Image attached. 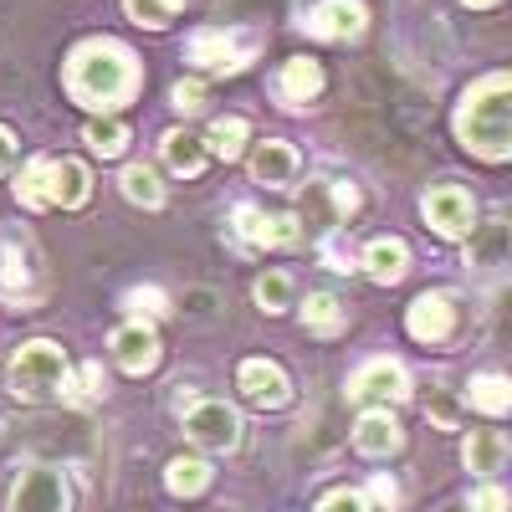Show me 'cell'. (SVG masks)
I'll list each match as a JSON object with an SVG mask.
<instances>
[{
  "instance_id": "obj_1",
  "label": "cell",
  "mask_w": 512,
  "mask_h": 512,
  "mask_svg": "<svg viewBox=\"0 0 512 512\" xmlns=\"http://www.w3.org/2000/svg\"><path fill=\"white\" fill-rule=\"evenodd\" d=\"M67 93L93 108L108 113L118 103H128L139 93V57L123 47V41H82V47L67 57Z\"/></svg>"
},
{
  "instance_id": "obj_2",
  "label": "cell",
  "mask_w": 512,
  "mask_h": 512,
  "mask_svg": "<svg viewBox=\"0 0 512 512\" xmlns=\"http://www.w3.org/2000/svg\"><path fill=\"white\" fill-rule=\"evenodd\" d=\"M456 139L477 159L502 164L512 154V82L502 72L482 77L456 108Z\"/></svg>"
},
{
  "instance_id": "obj_3",
  "label": "cell",
  "mask_w": 512,
  "mask_h": 512,
  "mask_svg": "<svg viewBox=\"0 0 512 512\" xmlns=\"http://www.w3.org/2000/svg\"><path fill=\"white\" fill-rule=\"evenodd\" d=\"M67 354L52 344V338H31V344H21L16 349V359H11V390H16V400H52L62 384H67Z\"/></svg>"
},
{
  "instance_id": "obj_4",
  "label": "cell",
  "mask_w": 512,
  "mask_h": 512,
  "mask_svg": "<svg viewBox=\"0 0 512 512\" xmlns=\"http://www.w3.org/2000/svg\"><path fill=\"white\" fill-rule=\"evenodd\" d=\"M349 400L354 405H400V400H410V374H405V364L400 359H369L354 379H349Z\"/></svg>"
},
{
  "instance_id": "obj_5",
  "label": "cell",
  "mask_w": 512,
  "mask_h": 512,
  "mask_svg": "<svg viewBox=\"0 0 512 512\" xmlns=\"http://www.w3.org/2000/svg\"><path fill=\"white\" fill-rule=\"evenodd\" d=\"M11 512H72V492L57 466H31L11 492Z\"/></svg>"
},
{
  "instance_id": "obj_6",
  "label": "cell",
  "mask_w": 512,
  "mask_h": 512,
  "mask_svg": "<svg viewBox=\"0 0 512 512\" xmlns=\"http://www.w3.org/2000/svg\"><path fill=\"white\" fill-rule=\"evenodd\" d=\"M185 436L195 446H205V451H231L241 441V420H236V410L226 400H200L185 415Z\"/></svg>"
},
{
  "instance_id": "obj_7",
  "label": "cell",
  "mask_w": 512,
  "mask_h": 512,
  "mask_svg": "<svg viewBox=\"0 0 512 512\" xmlns=\"http://www.w3.org/2000/svg\"><path fill=\"white\" fill-rule=\"evenodd\" d=\"M0 297L6 303H36L41 297V272H36V251L26 246V241H6L0 246Z\"/></svg>"
},
{
  "instance_id": "obj_8",
  "label": "cell",
  "mask_w": 512,
  "mask_h": 512,
  "mask_svg": "<svg viewBox=\"0 0 512 512\" xmlns=\"http://www.w3.org/2000/svg\"><path fill=\"white\" fill-rule=\"evenodd\" d=\"M420 210H425V221L436 226V236H446V241H461L466 231H472V221H477V205H472V195H466L461 185H436Z\"/></svg>"
},
{
  "instance_id": "obj_9",
  "label": "cell",
  "mask_w": 512,
  "mask_h": 512,
  "mask_svg": "<svg viewBox=\"0 0 512 512\" xmlns=\"http://www.w3.org/2000/svg\"><path fill=\"white\" fill-rule=\"evenodd\" d=\"M303 26L318 41H359L369 26V11H364V0H323V6L308 11Z\"/></svg>"
},
{
  "instance_id": "obj_10",
  "label": "cell",
  "mask_w": 512,
  "mask_h": 512,
  "mask_svg": "<svg viewBox=\"0 0 512 512\" xmlns=\"http://www.w3.org/2000/svg\"><path fill=\"white\" fill-rule=\"evenodd\" d=\"M236 390H241V400L256 405V410H277V405L292 400L287 374H282L277 364H267V359H246V364L236 369Z\"/></svg>"
},
{
  "instance_id": "obj_11",
  "label": "cell",
  "mask_w": 512,
  "mask_h": 512,
  "mask_svg": "<svg viewBox=\"0 0 512 512\" xmlns=\"http://www.w3.org/2000/svg\"><path fill=\"white\" fill-rule=\"evenodd\" d=\"M108 349H113V359H118L128 374H149V369L159 364V333H154L144 318H134V323L113 328Z\"/></svg>"
},
{
  "instance_id": "obj_12",
  "label": "cell",
  "mask_w": 512,
  "mask_h": 512,
  "mask_svg": "<svg viewBox=\"0 0 512 512\" xmlns=\"http://www.w3.org/2000/svg\"><path fill=\"white\" fill-rule=\"evenodd\" d=\"M236 236L251 251H267V246H292L303 231H297L292 216H262L256 205H236Z\"/></svg>"
},
{
  "instance_id": "obj_13",
  "label": "cell",
  "mask_w": 512,
  "mask_h": 512,
  "mask_svg": "<svg viewBox=\"0 0 512 512\" xmlns=\"http://www.w3.org/2000/svg\"><path fill=\"white\" fill-rule=\"evenodd\" d=\"M410 338H420V344H446L451 328H456V303L446 292H425L410 303V318H405Z\"/></svg>"
},
{
  "instance_id": "obj_14",
  "label": "cell",
  "mask_w": 512,
  "mask_h": 512,
  "mask_svg": "<svg viewBox=\"0 0 512 512\" xmlns=\"http://www.w3.org/2000/svg\"><path fill=\"white\" fill-rule=\"evenodd\" d=\"M190 62H200L205 72H236V67H246V47L226 31H195L190 36Z\"/></svg>"
},
{
  "instance_id": "obj_15",
  "label": "cell",
  "mask_w": 512,
  "mask_h": 512,
  "mask_svg": "<svg viewBox=\"0 0 512 512\" xmlns=\"http://www.w3.org/2000/svg\"><path fill=\"white\" fill-rule=\"evenodd\" d=\"M93 180H88V164L77 159H52L47 164V205H62V210H77L88 200Z\"/></svg>"
},
{
  "instance_id": "obj_16",
  "label": "cell",
  "mask_w": 512,
  "mask_h": 512,
  "mask_svg": "<svg viewBox=\"0 0 512 512\" xmlns=\"http://www.w3.org/2000/svg\"><path fill=\"white\" fill-rule=\"evenodd\" d=\"M292 175H297V154H292V144H282V139H262V144L251 149V180H256V185L282 190V185H292Z\"/></svg>"
},
{
  "instance_id": "obj_17",
  "label": "cell",
  "mask_w": 512,
  "mask_h": 512,
  "mask_svg": "<svg viewBox=\"0 0 512 512\" xmlns=\"http://www.w3.org/2000/svg\"><path fill=\"white\" fill-rule=\"evenodd\" d=\"M400 425H395V415L390 410H369L359 425H354V446L364 451V456H395L400 451Z\"/></svg>"
},
{
  "instance_id": "obj_18",
  "label": "cell",
  "mask_w": 512,
  "mask_h": 512,
  "mask_svg": "<svg viewBox=\"0 0 512 512\" xmlns=\"http://www.w3.org/2000/svg\"><path fill=\"white\" fill-rule=\"evenodd\" d=\"M318 88H323V72H318V62H308V57H292V62H282L277 98H282L287 108H303L308 98H318Z\"/></svg>"
},
{
  "instance_id": "obj_19",
  "label": "cell",
  "mask_w": 512,
  "mask_h": 512,
  "mask_svg": "<svg viewBox=\"0 0 512 512\" xmlns=\"http://www.w3.org/2000/svg\"><path fill=\"white\" fill-rule=\"evenodd\" d=\"M405 267H410V251H405L400 236H379V241H369V251H364V272H369L374 282L395 287V282L405 277Z\"/></svg>"
},
{
  "instance_id": "obj_20",
  "label": "cell",
  "mask_w": 512,
  "mask_h": 512,
  "mask_svg": "<svg viewBox=\"0 0 512 512\" xmlns=\"http://www.w3.org/2000/svg\"><path fill=\"white\" fill-rule=\"evenodd\" d=\"M461 461H466V472H477V477L502 472V461H507V441H502V431H472V441L461 446Z\"/></svg>"
},
{
  "instance_id": "obj_21",
  "label": "cell",
  "mask_w": 512,
  "mask_h": 512,
  "mask_svg": "<svg viewBox=\"0 0 512 512\" xmlns=\"http://www.w3.org/2000/svg\"><path fill=\"white\" fill-rule=\"evenodd\" d=\"M205 144L195 139V134H185V128H175V134H164V164L169 169H175V175H200V169H205Z\"/></svg>"
},
{
  "instance_id": "obj_22",
  "label": "cell",
  "mask_w": 512,
  "mask_h": 512,
  "mask_svg": "<svg viewBox=\"0 0 512 512\" xmlns=\"http://www.w3.org/2000/svg\"><path fill=\"white\" fill-rule=\"evenodd\" d=\"M164 487L175 497H195V492L210 487V466L200 456H175V461H169V472H164Z\"/></svg>"
},
{
  "instance_id": "obj_23",
  "label": "cell",
  "mask_w": 512,
  "mask_h": 512,
  "mask_svg": "<svg viewBox=\"0 0 512 512\" xmlns=\"http://www.w3.org/2000/svg\"><path fill=\"white\" fill-rule=\"evenodd\" d=\"M246 134H251L246 118H216L200 144H205V154H216V159H236V154L246 149Z\"/></svg>"
},
{
  "instance_id": "obj_24",
  "label": "cell",
  "mask_w": 512,
  "mask_h": 512,
  "mask_svg": "<svg viewBox=\"0 0 512 512\" xmlns=\"http://www.w3.org/2000/svg\"><path fill=\"white\" fill-rule=\"evenodd\" d=\"M466 400H472L482 415H507V405H512V384H507L502 374H482V379H472Z\"/></svg>"
},
{
  "instance_id": "obj_25",
  "label": "cell",
  "mask_w": 512,
  "mask_h": 512,
  "mask_svg": "<svg viewBox=\"0 0 512 512\" xmlns=\"http://www.w3.org/2000/svg\"><path fill=\"white\" fill-rule=\"evenodd\" d=\"M123 195L128 200H134V205H164V185H159V175H154V169L149 164H128L123 169Z\"/></svg>"
},
{
  "instance_id": "obj_26",
  "label": "cell",
  "mask_w": 512,
  "mask_h": 512,
  "mask_svg": "<svg viewBox=\"0 0 512 512\" xmlns=\"http://www.w3.org/2000/svg\"><path fill=\"white\" fill-rule=\"evenodd\" d=\"M303 323L313 333H338V328H344V303H338L333 292H313L308 308H303Z\"/></svg>"
},
{
  "instance_id": "obj_27",
  "label": "cell",
  "mask_w": 512,
  "mask_h": 512,
  "mask_svg": "<svg viewBox=\"0 0 512 512\" xmlns=\"http://www.w3.org/2000/svg\"><path fill=\"white\" fill-rule=\"evenodd\" d=\"M47 164L52 159H31L21 169V185H16V200L31 205V210H47Z\"/></svg>"
},
{
  "instance_id": "obj_28",
  "label": "cell",
  "mask_w": 512,
  "mask_h": 512,
  "mask_svg": "<svg viewBox=\"0 0 512 512\" xmlns=\"http://www.w3.org/2000/svg\"><path fill=\"white\" fill-rule=\"evenodd\" d=\"M180 6H185V0H123V11L134 16L139 26H149V31H164L169 16H175Z\"/></svg>"
},
{
  "instance_id": "obj_29",
  "label": "cell",
  "mask_w": 512,
  "mask_h": 512,
  "mask_svg": "<svg viewBox=\"0 0 512 512\" xmlns=\"http://www.w3.org/2000/svg\"><path fill=\"white\" fill-rule=\"evenodd\" d=\"M88 144H93V154L113 159V154H123V144H128V128H123L118 118H93V123H88Z\"/></svg>"
},
{
  "instance_id": "obj_30",
  "label": "cell",
  "mask_w": 512,
  "mask_h": 512,
  "mask_svg": "<svg viewBox=\"0 0 512 512\" xmlns=\"http://www.w3.org/2000/svg\"><path fill=\"white\" fill-rule=\"evenodd\" d=\"M256 303H262L267 313H282L292 303V282L287 272H267V277H256Z\"/></svg>"
},
{
  "instance_id": "obj_31",
  "label": "cell",
  "mask_w": 512,
  "mask_h": 512,
  "mask_svg": "<svg viewBox=\"0 0 512 512\" xmlns=\"http://www.w3.org/2000/svg\"><path fill=\"white\" fill-rule=\"evenodd\" d=\"M123 303L134 308L139 318H164V313H169V297H164L159 287H134V292L123 297Z\"/></svg>"
},
{
  "instance_id": "obj_32",
  "label": "cell",
  "mask_w": 512,
  "mask_h": 512,
  "mask_svg": "<svg viewBox=\"0 0 512 512\" xmlns=\"http://www.w3.org/2000/svg\"><path fill=\"white\" fill-rule=\"evenodd\" d=\"M318 512H369V502H364V492H354V487H338V492H328V497L318 502Z\"/></svg>"
},
{
  "instance_id": "obj_33",
  "label": "cell",
  "mask_w": 512,
  "mask_h": 512,
  "mask_svg": "<svg viewBox=\"0 0 512 512\" xmlns=\"http://www.w3.org/2000/svg\"><path fill=\"white\" fill-rule=\"evenodd\" d=\"M180 113H200L205 108V82H175V93H169Z\"/></svg>"
},
{
  "instance_id": "obj_34",
  "label": "cell",
  "mask_w": 512,
  "mask_h": 512,
  "mask_svg": "<svg viewBox=\"0 0 512 512\" xmlns=\"http://www.w3.org/2000/svg\"><path fill=\"white\" fill-rule=\"evenodd\" d=\"M472 512H507V492L502 487H477V497H472Z\"/></svg>"
},
{
  "instance_id": "obj_35",
  "label": "cell",
  "mask_w": 512,
  "mask_h": 512,
  "mask_svg": "<svg viewBox=\"0 0 512 512\" xmlns=\"http://www.w3.org/2000/svg\"><path fill=\"white\" fill-rule=\"evenodd\" d=\"M374 502H379L384 512H395V507H400V487H395L390 477H374Z\"/></svg>"
},
{
  "instance_id": "obj_36",
  "label": "cell",
  "mask_w": 512,
  "mask_h": 512,
  "mask_svg": "<svg viewBox=\"0 0 512 512\" xmlns=\"http://www.w3.org/2000/svg\"><path fill=\"white\" fill-rule=\"evenodd\" d=\"M82 384H88L82 395H108V374H103V364H82Z\"/></svg>"
},
{
  "instance_id": "obj_37",
  "label": "cell",
  "mask_w": 512,
  "mask_h": 512,
  "mask_svg": "<svg viewBox=\"0 0 512 512\" xmlns=\"http://www.w3.org/2000/svg\"><path fill=\"white\" fill-rule=\"evenodd\" d=\"M16 164V139H11V128H0V175Z\"/></svg>"
},
{
  "instance_id": "obj_38",
  "label": "cell",
  "mask_w": 512,
  "mask_h": 512,
  "mask_svg": "<svg viewBox=\"0 0 512 512\" xmlns=\"http://www.w3.org/2000/svg\"><path fill=\"white\" fill-rule=\"evenodd\" d=\"M466 6H492V0H466Z\"/></svg>"
}]
</instances>
